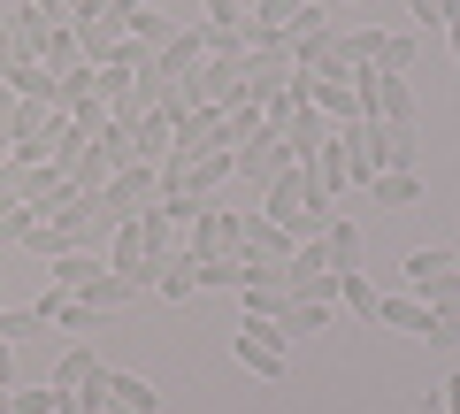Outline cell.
I'll return each mask as SVG.
<instances>
[{
  "instance_id": "38",
  "label": "cell",
  "mask_w": 460,
  "mask_h": 414,
  "mask_svg": "<svg viewBox=\"0 0 460 414\" xmlns=\"http://www.w3.org/2000/svg\"><path fill=\"white\" fill-rule=\"evenodd\" d=\"M69 184H77L84 199H100V184H108V162H100V146H84L77 162H69Z\"/></svg>"
},
{
  "instance_id": "24",
  "label": "cell",
  "mask_w": 460,
  "mask_h": 414,
  "mask_svg": "<svg viewBox=\"0 0 460 414\" xmlns=\"http://www.w3.org/2000/svg\"><path fill=\"white\" fill-rule=\"evenodd\" d=\"M307 169H314V184H323V192H330V199H338V192H345V184H353V162H345V146H338V131H330V138H323V146H314V154H307Z\"/></svg>"
},
{
  "instance_id": "25",
  "label": "cell",
  "mask_w": 460,
  "mask_h": 414,
  "mask_svg": "<svg viewBox=\"0 0 460 414\" xmlns=\"http://www.w3.org/2000/svg\"><path fill=\"white\" fill-rule=\"evenodd\" d=\"M39 322H47V330H93V307H84V299L77 292H47V299H39Z\"/></svg>"
},
{
  "instance_id": "46",
  "label": "cell",
  "mask_w": 460,
  "mask_h": 414,
  "mask_svg": "<svg viewBox=\"0 0 460 414\" xmlns=\"http://www.w3.org/2000/svg\"><path fill=\"white\" fill-rule=\"evenodd\" d=\"M438 414H460V376H445V383H438Z\"/></svg>"
},
{
  "instance_id": "29",
  "label": "cell",
  "mask_w": 460,
  "mask_h": 414,
  "mask_svg": "<svg viewBox=\"0 0 460 414\" xmlns=\"http://www.w3.org/2000/svg\"><path fill=\"white\" fill-rule=\"evenodd\" d=\"M154 292H162V299H192L199 292V261H192V253H169L162 277H154Z\"/></svg>"
},
{
  "instance_id": "22",
  "label": "cell",
  "mask_w": 460,
  "mask_h": 414,
  "mask_svg": "<svg viewBox=\"0 0 460 414\" xmlns=\"http://www.w3.org/2000/svg\"><path fill=\"white\" fill-rule=\"evenodd\" d=\"M100 376H108V368H100V353H93V346H69L62 361H54V392H93Z\"/></svg>"
},
{
  "instance_id": "47",
  "label": "cell",
  "mask_w": 460,
  "mask_h": 414,
  "mask_svg": "<svg viewBox=\"0 0 460 414\" xmlns=\"http://www.w3.org/2000/svg\"><path fill=\"white\" fill-rule=\"evenodd\" d=\"M0 383H16V346L0 338Z\"/></svg>"
},
{
  "instance_id": "39",
  "label": "cell",
  "mask_w": 460,
  "mask_h": 414,
  "mask_svg": "<svg viewBox=\"0 0 460 414\" xmlns=\"http://www.w3.org/2000/svg\"><path fill=\"white\" fill-rule=\"evenodd\" d=\"M62 116H69V123H77V131H84V138H93V131H100V123H108V100H100V92H77V100H69V108H62Z\"/></svg>"
},
{
  "instance_id": "8",
  "label": "cell",
  "mask_w": 460,
  "mask_h": 414,
  "mask_svg": "<svg viewBox=\"0 0 460 414\" xmlns=\"http://www.w3.org/2000/svg\"><path fill=\"white\" fill-rule=\"evenodd\" d=\"M292 246H299V238L277 231L261 207H246V216H238V253H246V261H277V269H284V261H292Z\"/></svg>"
},
{
  "instance_id": "51",
  "label": "cell",
  "mask_w": 460,
  "mask_h": 414,
  "mask_svg": "<svg viewBox=\"0 0 460 414\" xmlns=\"http://www.w3.org/2000/svg\"><path fill=\"white\" fill-rule=\"evenodd\" d=\"M0 414H16V399H8V383H0Z\"/></svg>"
},
{
  "instance_id": "28",
  "label": "cell",
  "mask_w": 460,
  "mask_h": 414,
  "mask_svg": "<svg viewBox=\"0 0 460 414\" xmlns=\"http://www.w3.org/2000/svg\"><path fill=\"white\" fill-rule=\"evenodd\" d=\"M93 146H100V162H108V177L138 162V146H131V123H123V116H108V123H100V131H93Z\"/></svg>"
},
{
  "instance_id": "27",
  "label": "cell",
  "mask_w": 460,
  "mask_h": 414,
  "mask_svg": "<svg viewBox=\"0 0 460 414\" xmlns=\"http://www.w3.org/2000/svg\"><path fill=\"white\" fill-rule=\"evenodd\" d=\"M323 322H330V299H284L277 330H284V346H292V338H314Z\"/></svg>"
},
{
  "instance_id": "6",
  "label": "cell",
  "mask_w": 460,
  "mask_h": 414,
  "mask_svg": "<svg viewBox=\"0 0 460 414\" xmlns=\"http://www.w3.org/2000/svg\"><path fill=\"white\" fill-rule=\"evenodd\" d=\"M292 77H299V69H292V54H246V100L261 108V116H269V108H284Z\"/></svg>"
},
{
  "instance_id": "12",
  "label": "cell",
  "mask_w": 460,
  "mask_h": 414,
  "mask_svg": "<svg viewBox=\"0 0 460 414\" xmlns=\"http://www.w3.org/2000/svg\"><path fill=\"white\" fill-rule=\"evenodd\" d=\"M307 100L323 108L330 123H353V116H361V69H353V77H314V69H307Z\"/></svg>"
},
{
  "instance_id": "3",
  "label": "cell",
  "mask_w": 460,
  "mask_h": 414,
  "mask_svg": "<svg viewBox=\"0 0 460 414\" xmlns=\"http://www.w3.org/2000/svg\"><path fill=\"white\" fill-rule=\"evenodd\" d=\"M154 199H162V177H154V162H131V169H115V177L100 184V199H93V223L123 231V223H131L138 207H154Z\"/></svg>"
},
{
  "instance_id": "26",
  "label": "cell",
  "mask_w": 460,
  "mask_h": 414,
  "mask_svg": "<svg viewBox=\"0 0 460 414\" xmlns=\"http://www.w3.org/2000/svg\"><path fill=\"white\" fill-rule=\"evenodd\" d=\"M314 246H323V261L338 269V277H345V269H361V231H353V223H338V216H330Z\"/></svg>"
},
{
  "instance_id": "48",
  "label": "cell",
  "mask_w": 460,
  "mask_h": 414,
  "mask_svg": "<svg viewBox=\"0 0 460 414\" xmlns=\"http://www.w3.org/2000/svg\"><path fill=\"white\" fill-rule=\"evenodd\" d=\"M414 8V23H438V0H407Z\"/></svg>"
},
{
  "instance_id": "4",
  "label": "cell",
  "mask_w": 460,
  "mask_h": 414,
  "mask_svg": "<svg viewBox=\"0 0 460 414\" xmlns=\"http://www.w3.org/2000/svg\"><path fill=\"white\" fill-rule=\"evenodd\" d=\"M230 353H238V368H246V376H261V383H277L284 368H292V353H284V330H277L269 315H246V322H238Z\"/></svg>"
},
{
  "instance_id": "15",
  "label": "cell",
  "mask_w": 460,
  "mask_h": 414,
  "mask_svg": "<svg viewBox=\"0 0 460 414\" xmlns=\"http://www.w3.org/2000/svg\"><path fill=\"white\" fill-rule=\"evenodd\" d=\"M100 392H108V407H123V414H154V407H162V392H154L146 376H131V368H108Z\"/></svg>"
},
{
  "instance_id": "13",
  "label": "cell",
  "mask_w": 460,
  "mask_h": 414,
  "mask_svg": "<svg viewBox=\"0 0 460 414\" xmlns=\"http://www.w3.org/2000/svg\"><path fill=\"white\" fill-rule=\"evenodd\" d=\"M8 92H16V100H39V108H69L62 69H47V62H16V69H8Z\"/></svg>"
},
{
  "instance_id": "40",
  "label": "cell",
  "mask_w": 460,
  "mask_h": 414,
  "mask_svg": "<svg viewBox=\"0 0 460 414\" xmlns=\"http://www.w3.org/2000/svg\"><path fill=\"white\" fill-rule=\"evenodd\" d=\"M39 62H47V69H62V77H69V69L84 62V54H77V31H69V23H62V31H54V47L39 54Z\"/></svg>"
},
{
  "instance_id": "34",
  "label": "cell",
  "mask_w": 460,
  "mask_h": 414,
  "mask_svg": "<svg viewBox=\"0 0 460 414\" xmlns=\"http://www.w3.org/2000/svg\"><path fill=\"white\" fill-rule=\"evenodd\" d=\"M238 299H246V315H269V322H277V315H284V299H292V292H284L277 277H261V284H238Z\"/></svg>"
},
{
  "instance_id": "1",
  "label": "cell",
  "mask_w": 460,
  "mask_h": 414,
  "mask_svg": "<svg viewBox=\"0 0 460 414\" xmlns=\"http://www.w3.org/2000/svg\"><path fill=\"white\" fill-rule=\"evenodd\" d=\"M261 192H269V199H261V216L277 223V231H292V238H323V223H330V192L314 184V169H307V162L277 169Z\"/></svg>"
},
{
  "instance_id": "52",
  "label": "cell",
  "mask_w": 460,
  "mask_h": 414,
  "mask_svg": "<svg viewBox=\"0 0 460 414\" xmlns=\"http://www.w3.org/2000/svg\"><path fill=\"white\" fill-rule=\"evenodd\" d=\"M453 62H460V23H453Z\"/></svg>"
},
{
  "instance_id": "49",
  "label": "cell",
  "mask_w": 460,
  "mask_h": 414,
  "mask_svg": "<svg viewBox=\"0 0 460 414\" xmlns=\"http://www.w3.org/2000/svg\"><path fill=\"white\" fill-rule=\"evenodd\" d=\"M438 23L453 31V23H460V0H438Z\"/></svg>"
},
{
  "instance_id": "53",
  "label": "cell",
  "mask_w": 460,
  "mask_h": 414,
  "mask_svg": "<svg viewBox=\"0 0 460 414\" xmlns=\"http://www.w3.org/2000/svg\"><path fill=\"white\" fill-rule=\"evenodd\" d=\"M93 414H123V407H93Z\"/></svg>"
},
{
  "instance_id": "31",
  "label": "cell",
  "mask_w": 460,
  "mask_h": 414,
  "mask_svg": "<svg viewBox=\"0 0 460 414\" xmlns=\"http://www.w3.org/2000/svg\"><path fill=\"white\" fill-rule=\"evenodd\" d=\"M131 299H138V292H131V284H123V277H115V269H108V277H100L93 292H84V307H93V315L108 322V315H123V307H131Z\"/></svg>"
},
{
  "instance_id": "23",
  "label": "cell",
  "mask_w": 460,
  "mask_h": 414,
  "mask_svg": "<svg viewBox=\"0 0 460 414\" xmlns=\"http://www.w3.org/2000/svg\"><path fill=\"white\" fill-rule=\"evenodd\" d=\"M376 322L384 330H407V338H429V307L414 292H392V299H376Z\"/></svg>"
},
{
  "instance_id": "43",
  "label": "cell",
  "mask_w": 460,
  "mask_h": 414,
  "mask_svg": "<svg viewBox=\"0 0 460 414\" xmlns=\"http://www.w3.org/2000/svg\"><path fill=\"white\" fill-rule=\"evenodd\" d=\"M47 330V322H39V307H23V315H8V307H0V338H8V346H23V338H39Z\"/></svg>"
},
{
  "instance_id": "7",
  "label": "cell",
  "mask_w": 460,
  "mask_h": 414,
  "mask_svg": "<svg viewBox=\"0 0 460 414\" xmlns=\"http://www.w3.org/2000/svg\"><path fill=\"white\" fill-rule=\"evenodd\" d=\"M199 100H208L215 116L238 108V100H246V54H208V62H199Z\"/></svg>"
},
{
  "instance_id": "50",
  "label": "cell",
  "mask_w": 460,
  "mask_h": 414,
  "mask_svg": "<svg viewBox=\"0 0 460 414\" xmlns=\"http://www.w3.org/2000/svg\"><path fill=\"white\" fill-rule=\"evenodd\" d=\"M8 169H16V154H8V131H0V177H8Z\"/></svg>"
},
{
  "instance_id": "44",
  "label": "cell",
  "mask_w": 460,
  "mask_h": 414,
  "mask_svg": "<svg viewBox=\"0 0 460 414\" xmlns=\"http://www.w3.org/2000/svg\"><path fill=\"white\" fill-rule=\"evenodd\" d=\"M429 346H438V353L460 346V315H429Z\"/></svg>"
},
{
  "instance_id": "20",
  "label": "cell",
  "mask_w": 460,
  "mask_h": 414,
  "mask_svg": "<svg viewBox=\"0 0 460 414\" xmlns=\"http://www.w3.org/2000/svg\"><path fill=\"white\" fill-rule=\"evenodd\" d=\"M184 23H199V16H177V8H138V16H131V31H123V39H138V47H154V54H162L169 39L184 31Z\"/></svg>"
},
{
  "instance_id": "5",
  "label": "cell",
  "mask_w": 460,
  "mask_h": 414,
  "mask_svg": "<svg viewBox=\"0 0 460 414\" xmlns=\"http://www.w3.org/2000/svg\"><path fill=\"white\" fill-rule=\"evenodd\" d=\"M184 253H192V261H230V253H238V207L199 199L192 216H184Z\"/></svg>"
},
{
  "instance_id": "11",
  "label": "cell",
  "mask_w": 460,
  "mask_h": 414,
  "mask_svg": "<svg viewBox=\"0 0 460 414\" xmlns=\"http://www.w3.org/2000/svg\"><path fill=\"white\" fill-rule=\"evenodd\" d=\"M353 69H376V23L368 31H330V54L314 77H353Z\"/></svg>"
},
{
  "instance_id": "2",
  "label": "cell",
  "mask_w": 460,
  "mask_h": 414,
  "mask_svg": "<svg viewBox=\"0 0 460 414\" xmlns=\"http://www.w3.org/2000/svg\"><path fill=\"white\" fill-rule=\"evenodd\" d=\"M338 146L353 162V184L384 177V169H414V123H376V116H353L338 123Z\"/></svg>"
},
{
  "instance_id": "45",
  "label": "cell",
  "mask_w": 460,
  "mask_h": 414,
  "mask_svg": "<svg viewBox=\"0 0 460 414\" xmlns=\"http://www.w3.org/2000/svg\"><path fill=\"white\" fill-rule=\"evenodd\" d=\"M16 62H23V47H16V23H0V77H8Z\"/></svg>"
},
{
  "instance_id": "35",
  "label": "cell",
  "mask_w": 460,
  "mask_h": 414,
  "mask_svg": "<svg viewBox=\"0 0 460 414\" xmlns=\"http://www.w3.org/2000/svg\"><path fill=\"white\" fill-rule=\"evenodd\" d=\"M31 223H39V216H31V199H16L8 184H0V246H16V238L31 231Z\"/></svg>"
},
{
  "instance_id": "32",
  "label": "cell",
  "mask_w": 460,
  "mask_h": 414,
  "mask_svg": "<svg viewBox=\"0 0 460 414\" xmlns=\"http://www.w3.org/2000/svg\"><path fill=\"white\" fill-rule=\"evenodd\" d=\"M261 123H269V116L253 108V100H238V108H223V154H238V146H246L253 131H261Z\"/></svg>"
},
{
  "instance_id": "37",
  "label": "cell",
  "mask_w": 460,
  "mask_h": 414,
  "mask_svg": "<svg viewBox=\"0 0 460 414\" xmlns=\"http://www.w3.org/2000/svg\"><path fill=\"white\" fill-rule=\"evenodd\" d=\"M246 284V253H230V261H199V292H238Z\"/></svg>"
},
{
  "instance_id": "16",
  "label": "cell",
  "mask_w": 460,
  "mask_h": 414,
  "mask_svg": "<svg viewBox=\"0 0 460 414\" xmlns=\"http://www.w3.org/2000/svg\"><path fill=\"white\" fill-rule=\"evenodd\" d=\"M199 62H208V39H199V23H184V31L169 39L162 54H154V69H162V77H192Z\"/></svg>"
},
{
  "instance_id": "33",
  "label": "cell",
  "mask_w": 460,
  "mask_h": 414,
  "mask_svg": "<svg viewBox=\"0 0 460 414\" xmlns=\"http://www.w3.org/2000/svg\"><path fill=\"white\" fill-rule=\"evenodd\" d=\"M376 69L384 77H407L414 69V39L407 31H376Z\"/></svg>"
},
{
  "instance_id": "19",
  "label": "cell",
  "mask_w": 460,
  "mask_h": 414,
  "mask_svg": "<svg viewBox=\"0 0 460 414\" xmlns=\"http://www.w3.org/2000/svg\"><path fill=\"white\" fill-rule=\"evenodd\" d=\"M208 146H223V116H215V108H199V116H184L177 131H169V154H184V162L208 154Z\"/></svg>"
},
{
  "instance_id": "18",
  "label": "cell",
  "mask_w": 460,
  "mask_h": 414,
  "mask_svg": "<svg viewBox=\"0 0 460 414\" xmlns=\"http://www.w3.org/2000/svg\"><path fill=\"white\" fill-rule=\"evenodd\" d=\"M100 277H108V261H93V253H84V246H69V253H54V292H93V284Z\"/></svg>"
},
{
  "instance_id": "30",
  "label": "cell",
  "mask_w": 460,
  "mask_h": 414,
  "mask_svg": "<svg viewBox=\"0 0 460 414\" xmlns=\"http://www.w3.org/2000/svg\"><path fill=\"white\" fill-rule=\"evenodd\" d=\"M131 146H138V162H154V169H162V162H169V123H162V116H154V108H146V116H138V123H131Z\"/></svg>"
},
{
  "instance_id": "14",
  "label": "cell",
  "mask_w": 460,
  "mask_h": 414,
  "mask_svg": "<svg viewBox=\"0 0 460 414\" xmlns=\"http://www.w3.org/2000/svg\"><path fill=\"white\" fill-rule=\"evenodd\" d=\"M368 207H384V216L422 207V177H414V169H384V177H368Z\"/></svg>"
},
{
  "instance_id": "10",
  "label": "cell",
  "mask_w": 460,
  "mask_h": 414,
  "mask_svg": "<svg viewBox=\"0 0 460 414\" xmlns=\"http://www.w3.org/2000/svg\"><path fill=\"white\" fill-rule=\"evenodd\" d=\"M277 169H292V146H284V131H277V123H261V131H253L246 146H238V177H246V184H269Z\"/></svg>"
},
{
  "instance_id": "9",
  "label": "cell",
  "mask_w": 460,
  "mask_h": 414,
  "mask_svg": "<svg viewBox=\"0 0 460 414\" xmlns=\"http://www.w3.org/2000/svg\"><path fill=\"white\" fill-rule=\"evenodd\" d=\"M284 54H292V69H323V54H330V16H323V0H307V8H299V23L284 31Z\"/></svg>"
},
{
  "instance_id": "42",
  "label": "cell",
  "mask_w": 460,
  "mask_h": 414,
  "mask_svg": "<svg viewBox=\"0 0 460 414\" xmlns=\"http://www.w3.org/2000/svg\"><path fill=\"white\" fill-rule=\"evenodd\" d=\"M8 399H16V414H54L69 392H54V383H47V392H23V383H8Z\"/></svg>"
},
{
  "instance_id": "36",
  "label": "cell",
  "mask_w": 460,
  "mask_h": 414,
  "mask_svg": "<svg viewBox=\"0 0 460 414\" xmlns=\"http://www.w3.org/2000/svg\"><path fill=\"white\" fill-rule=\"evenodd\" d=\"M338 299L353 307V315H368V322H376V299H384V292L361 277V269H345V277H338Z\"/></svg>"
},
{
  "instance_id": "41",
  "label": "cell",
  "mask_w": 460,
  "mask_h": 414,
  "mask_svg": "<svg viewBox=\"0 0 460 414\" xmlns=\"http://www.w3.org/2000/svg\"><path fill=\"white\" fill-rule=\"evenodd\" d=\"M199 23H215V31H238V23H246V0H199Z\"/></svg>"
},
{
  "instance_id": "21",
  "label": "cell",
  "mask_w": 460,
  "mask_h": 414,
  "mask_svg": "<svg viewBox=\"0 0 460 414\" xmlns=\"http://www.w3.org/2000/svg\"><path fill=\"white\" fill-rule=\"evenodd\" d=\"M8 23H16V47H23V62H39V54L54 47V31H62V23H54L47 8H31V0H23V8H16Z\"/></svg>"
},
{
  "instance_id": "17",
  "label": "cell",
  "mask_w": 460,
  "mask_h": 414,
  "mask_svg": "<svg viewBox=\"0 0 460 414\" xmlns=\"http://www.w3.org/2000/svg\"><path fill=\"white\" fill-rule=\"evenodd\" d=\"M199 108H208V100H199V69H192V77H162V100H154V116H162L169 131H177L184 116H199Z\"/></svg>"
}]
</instances>
